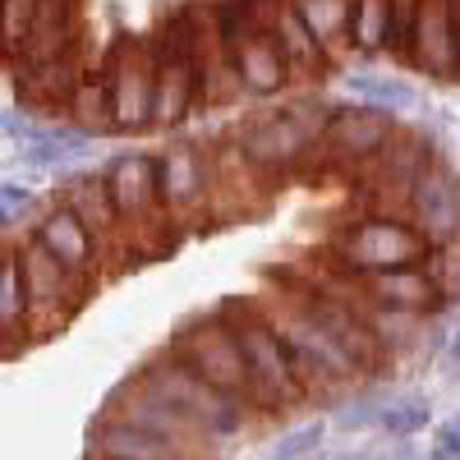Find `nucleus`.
<instances>
[{"label": "nucleus", "instance_id": "19", "mask_svg": "<svg viewBox=\"0 0 460 460\" xmlns=\"http://www.w3.org/2000/svg\"><path fill=\"white\" fill-rule=\"evenodd\" d=\"M410 65H419L424 74H433V79H456V74H460L456 0H424V5H419Z\"/></svg>", "mask_w": 460, "mask_h": 460}, {"label": "nucleus", "instance_id": "8", "mask_svg": "<svg viewBox=\"0 0 460 460\" xmlns=\"http://www.w3.org/2000/svg\"><path fill=\"white\" fill-rule=\"evenodd\" d=\"M10 249L19 253L23 286H28V299H32V336L47 341L51 332H60L74 314L84 309V299L93 295V286L84 277H74L69 267L60 258H51L32 235L10 240Z\"/></svg>", "mask_w": 460, "mask_h": 460}, {"label": "nucleus", "instance_id": "18", "mask_svg": "<svg viewBox=\"0 0 460 460\" xmlns=\"http://www.w3.org/2000/svg\"><path fill=\"white\" fill-rule=\"evenodd\" d=\"M32 240L42 244L51 258H60L74 277H84L88 286H97V267H102V249L93 240V230L79 221V212L65 208L60 199L32 221Z\"/></svg>", "mask_w": 460, "mask_h": 460}, {"label": "nucleus", "instance_id": "32", "mask_svg": "<svg viewBox=\"0 0 460 460\" xmlns=\"http://www.w3.org/2000/svg\"><path fill=\"white\" fill-rule=\"evenodd\" d=\"M37 14H42V0H5V56L10 60L28 47Z\"/></svg>", "mask_w": 460, "mask_h": 460}, {"label": "nucleus", "instance_id": "4", "mask_svg": "<svg viewBox=\"0 0 460 460\" xmlns=\"http://www.w3.org/2000/svg\"><path fill=\"white\" fill-rule=\"evenodd\" d=\"M235 143L244 152V162L262 180L277 184V180H290L314 157V147L323 143V120H314L309 106H277V111H262L253 120H244L235 129Z\"/></svg>", "mask_w": 460, "mask_h": 460}, {"label": "nucleus", "instance_id": "34", "mask_svg": "<svg viewBox=\"0 0 460 460\" xmlns=\"http://www.w3.org/2000/svg\"><path fill=\"white\" fill-rule=\"evenodd\" d=\"M429 460H460V414L447 419L438 429V442H433V456Z\"/></svg>", "mask_w": 460, "mask_h": 460}, {"label": "nucleus", "instance_id": "7", "mask_svg": "<svg viewBox=\"0 0 460 460\" xmlns=\"http://www.w3.org/2000/svg\"><path fill=\"white\" fill-rule=\"evenodd\" d=\"M267 318H272V327L281 332V341H286V350H290V359H295V368L304 377V387H309V396L355 387V382L364 377L355 355L345 350L336 336H327L309 314H299L295 304H286V299L267 304Z\"/></svg>", "mask_w": 460, "mask_h": 460}, {"label": "nucleus", "instance_id": "5", "mask_svg": "<svg viewBox=\"0 0 460 460\" xmlns=\"http://www.w3.org/2000/svg\"><path fill=\"white\" fill-rule=\"evenodd\" d=\"M157 60V129L180 125L203 102L199 93V5L171 10L152 37Z\"/></svg>", "mask_w": 460, "mask_h": 460}, {"label": "nucleus", "instance_id": "15", "mask_svg": "<svg viewBox=\"0 0 460 460\" xmlns=\"http://www.w3.org/2000/svg\"><path fill=\"white\" fill-rule=\"evenodd\" d=\"M102 414L129 419V424H138V429H147V433H162V438H171V442H184V447H194V451L208 447V438H203L194 424H189V419H184L171 401H162L157 392H147L134 373L120 382V387H111Z\"/></svg>", "mask_w": 460, "mask_h": 460}, {"label": "nucleus", "instance_id": "10", "mask_svg": "<svg viewBox=\"0 0 460 460\" xmlns=\"http://www.w3.org/2000/svg\"><path fill=\"white\" fill-rule=\"evenodd\" d=\"M336 249L359 277L401 272V267H424V258L433 253V244L419 235V226L414 221H396V217H364V221H355L341 235Z\"/></svg>", "mask_w": 460, "mask_h": 460}, {"label": "nucleus", "instance_id": "37", "mask_svg": "<svg viewBox=\"0 0 460 460\" xmlns=\"http://www.w3.org/2000/svg\"><path fill=\"white\" fill-rule=\"evenodd\" d=\"M341 460H382V456H341Z\"/></svg>", "mask_w": 460, "mask_h": 460}, {"label": "nucleus", "instance_id": "16", "mask_svg": "<svg viewBox=\"0 0 460 460\" xmlns=\"http://www.w3.org/2000/svg\"><path fill=\"white\" fill-rule=\"evenodd\" d=\"M88 460H203V451L171 442L162 433H147L129 419L97 414L88 429Z\"/></svg>", "mask_w": 460, "mask_h": 460}, {"label": "nucleus", "instance_id": "22", "mask_svg": "<svg viewBox=\"0 0 460 460\" xmlns=\"http://www.w3.org/2000/svg\"><path fill=\"white\" fill-rule=\"evenodd\" d=\"M267 28H272V37H277V47H281V56H286L295 79H304V84L323 79L332 56H327V47L318 42V37L309 32L304 14L295 10V0H267Z\"/></svg>", "mask_w": 460, "mask_h": 460}, {"label": "nucleus", "instance_id": "24", "mask_svg": "<svg viewBox=\"0 0 460 460\" xmlns=\"http://www.w3.org/2000/svg\"><path fill=\"white\" fill-rule=\"evenodd\" d=\"M0 336H5V355H23V345H32V299L23 286L19 253L5 244V277H0Z\"/></svg>", "mask_w": 460, "mask_h": 460}, {"label": "nucleus", "instance_id": "26", "mask_svg": "<svg viewBox=\"0 0 460 460\" xmlns=\"http://www.w3.org/2000/svg\"><path fill=\"white\" fill-rule=\"evenodd\" d=\"M341 93H345V102H359V106H377V111H387V115H396V111H410L414 102H419V93L405 84V79H392V74H350V79L341 84Z\"/></svg>", "mask_w": 460, "mask_h": 460}, {"label": "nucleus", "instance_id": "12", "mask_svg": "<svg viewBox=\"0 0 460 460\" xmlns=\"http://www.w3.org/2000/svg\"><path fill=\"white\" fill-rule=\"evenodd\" d=\"M157 175H162V203L175 230H203L199 217L212 212V175L203 162V147L189 143H171L157 157Z\"/></svg>", "mask_w": 460, "mask_h": 460}, {"label": "nucleus", "instance_id": "38", "mask_svg": "<svg viewBox=\"0 0 460 460\" xmlns=\"http://www.w3.org/2000/svg\"><path fill=\"white\" fill-rule=\"evenodd\" d=\"M396 460H410V456H396Z\"/></svg>", "mask_w": 460, "mask_h": 460}, {"label": "nucleus", "instance_id": "23", "mask_svg": "<svg viewBox=\"0 0 460 460\" xmlns=\"http://www.w3.org/2000/svg\"><path fill=\"white\" fill-rule=\"evenodd\" d=\"M364 299L373 309H392V314H414L429 318L442 309V286L424 272V267H401V272H377L364 277Z\"/></svg>", "mask_w": 460, "mask_h": 460}, {"label": "nucleus", "instance_id": "2", "mask_svg": "<svg viewBox=\"0 0 460 460\" xmlns=\"http://www.w3.org/2000/svg\"><path fill=\"white\" fill-rule=\"evenodd\" d=\"M134 377L143 382L147 392H157L162 401H171L208 442H230V438H240V433L249 429V419H253V410H249L244 401L217 392L208 377H199L194 368H189V364L171 350V345H166L162 355H152L147 364H138Z\"/></svg>", "mask_w": 460, "mask_h": 460}, {"label": "nucleus", "instance_id": "11", "mask_svg": "<svg viewBox=\"0 0 460 460\" xmlns=\"http://www.w3.org/2000/svg\"><path fill=\"white\" fill-rule=\"evenodd\" d=\"M396 120L377 106H359V102H336L323 115V152L345 166V171H373L377 157L387 152V143L396 138Z\"/></svg>", "mask_w": 460, "mask_h": 460}, {"label": "nucleus", "instance_id": "33", "mask_svg": "<svg viewBox=\"0 0 460 460\" xmlns=\"http://www.w3.org/2000/svg\"><path fill=\"white\" fill-rule=\"evenodd\" d=\"M42 217L47 208H37V194H28V189L23 184H14V180H5V184H0V217H5V226L14 230L23 217Z\"/></svg>", "mask_w": 460, "mask_h": 460}, {"label": "nucleus", "instance_id": "3", "mask_svg": "<svg viewBox=\"0 0 460 460\" xmlns=\"http://www.w3.org/2000/svg\"><path fill=\"white\" fill-rule=\"evenodd\" d=\"M102 171H106L115 217H120V226H125L129 249H138V258L171 253V240L180 235V230L171 226L166 203H162L157 157H147V152H120V157H111Z\"/></svg>", "mask_w": 460, "mask_h": 460}, {"label": "nucleus", "instance_id": "6", "mask_svg": "<svg viewBox=\"0 0 460 460\" xmlns=\"http://www.w3.org/2000/svg\"><path fill=\"white\" fill-rule=\"evenodd\" d=\"M171 350H175L189 368H194L199 377H208L217 392L244 401V405L258 414L253 373H249V359H244L240 332L230 327V318H226L221 309H217V314H203V318H189L184 327H175Z\"/></svg>", "mask_w": 460, "mask_h": 460}, {"label": "nucleus", "instance_id": "31", "mask_svg": "<svg viewBox=\"0 0 460 460\" xmlns=\"http://www.w3.org/2000/svg\"><path fill=\"white\" fill-rule=\"evenodd\" d=\"M323 442H327V424H323V419H309V424L290 429V433L272 447V456H267V460H314V456L323 451Z\"/></svg>", "mask_w": 460, "mask_h": 460}, {"label": "nucleus", "instance_id": "30", "mask_svg": "<svg viewBox=\"0 0 460 460\" xmlns=\"http://www.w3.org/2000/svg\"><path fill=\"white\" fill-rule=\"evenodd\" d=\"M429 419H433L429 401H419V396H396V401L382 405L377 433H387V438H405V442H410L414 433H424V429H429Z\"/></svg>", "mask_w": 460, "mask_h": 460}, {"label": "nucleus", "instance_id": "36", "mask_svg": "<svg viewBox=\"0 0 460 460\" xmlns=\"http://www.w3.org/2000/svg\"><path fill=\"white\" fill-rule=\"evenodd\" d=\"M456 42H460V0H456Z\"/></svg>", "mask_w": 460, "mask_h": 460}, {"label": "nucleus", "instance_id": "1", "mask_svg": "<svg viewBox=\"0 0 460 460\" xmlns=\"http://www.w3.org/2000/svg\"><path fill=\"white\" fill-rule=\"evenodd\" d=\"M221 314L230 318V327L240 332V345H244V359H249V373H253V401H258V414H281V410H295L309 401V387L286 350L281 332L267 318V304L258 299H226Z\"/></svg>", "mask_w": 460, "mask_h": 460}, {"label": "nucleus", "instance_id": "28", "mask_svg": "<svg viewBox=\"0 0 460 460\" xmlns=\"http://www.w3.org/2000/svg\"><path fill=\"white\" fill-rule=\"evenodd\" d=\"M69 115L79 129H106L111 125V79H106V65L97 69H84L79 88H74V102H69Z\"/></svg>", "mask_w": 460, "mask_h": 460}, {"label": "nucleus", "instance_id": "9", "mask_svg": "<svg viewBox=\"0 0 460 460\" xmlns=\"http://www.w3.org/2000/svg\"><path fill=\"white\" fill-rule=\"evenodd\" d=\"M102 65L111 79V129L134 134V129L157 125V60H152V42L120 32Z\"/></svg>", "mask_w": 460, "mask_h": 460}, {"label": "nucleus", "instance_id": "20", "mask_svg": "<svg viewBox=\"0 0 460 460\" xmlns=\"http://www.w3.org/2000/svg\"><path fill=\"white\" fill-rule=\"evenodd\" d=\"M235 69H240V84H244L249 97H277L295 79L286 56H281V47H277V37H272V28H267V14L240 32Z\"/></svg>", "mask_w": 460, "mask_h": 460}, {"label": "nucleus", "instance_id": "29", "mask_svg": "<svg viewBox=\"0 0 460 460\" xmlns=\"http://www.w3.org/2000/svg\"><path fill=\"white\" fill-rule=\"evenodd\" d=\"M350 42L359 51H382L392 47V0H355V32Z\"/></svg>", "mask_w": 460, "mask_h": 460}, {"label": "nucleus", "instance_id": "21", "mask_svg": "<svg viewBox=\"0 0 460 460\" xmlns=\"http://www.w3.org/2000/svg\"><path fill=\"white\" fill-rule=\"evenodd\" d=\"M199 93L208 106H226L244 93L235 69V47L226 42L221 23L212 19V5H199Z\"/></svg>", "mask_w": 460, "mask_h": 460}, {"label": "nucleus", "instance_id": "35", "mask_svg": "<svg viewBox=\"0 0 460 460\" xmlns=\"http://www.w3.org/2000/svg\"><path fill=\"white\" fill-rule=\"evenodd\" d=\"M447 359H451V364L460 368V323H456V332L447 336Z\"/></svg>", "mask_w": 460, "mask_h": 460}, {"label": "nucleus", "instance_id": "13", "mask_svg": "<svg viewBox=\"0 0 460 460\" xmlns=\"http://www.w3.org/2000/svg\"><path fill=\"white\" fill-rule=\"evenodd\" d=\"M438 162H442L438 138H433L429 129L401 125V129H396V138L387 143V152L377 157V166L368 171V184H373V194H377L382 203L405 208V203H410V194H414V184L424 180Z\"/></svg>", "mask_w": 460, "mask_h": 460}, {"label": "nucleus", "instance_id": "14", "mask_svg": "<svg viewBox=\"0 0 460 460\" xmlns=\"http://www.w3.org/2000/svg\"><path fill=\"white\" fill-rule=\"evenodd\" d=\"M405 212L433 249H451L460 240V175L447 162H438L424 180L414 184Z\"/></svg>", "mask_w": 460, "mask_h": 460}, {"label": "nucleus", "instance_id": "25", "mask_svg": "<svg viewBox=\"0 0 460 460\" xmlns=\"http://www.w3.org/2000/svg\"><path fill=\"white\" fill-rule=\"evenodd\" d=\"M295 10L304 14L309 32L327 47V56H336L341 47H355V0H295Z\"/></svg>", "mask_w": 460, "mask_h": 460}, {"label": "nucleus", "instance_id": "17", "mask_svg": "<svg viewBox=\"0 0 460 460\" xmlns=\"http://www.w3.org/2000/svg\"><path fill=\"white\" fill-rule=\"evenodd\" d=\"M60 203L79 212V221L93 230L102 258H115L120 249H129L125 226H120V217H115V199H111L106 171H74V175H60Z\"/></svg>", "mask_w": 460, "mask_h": 460}, {"label": "nucleus", "instance_id": "27", "mask_svg": "<svg viewBox=\"0 0 460 460\" xmlns=\"http://www.w3.org/2000/svg\"><path fill=\"white\" fill-rule=\"evenodd\" d=\"M88 143H93V138H88V129H79V125H74V129H47V125H37L32 138H28L19 152H23L28 166L51 171V166H65L74 152H88Z\"/></svg>", "mask_w": 460, "mask_h": 460}]
</instances>
